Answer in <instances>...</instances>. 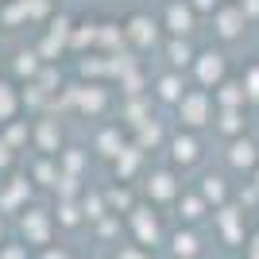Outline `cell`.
<instances>
[{"label":"cell","instance_id":"1","mask_svg":"<svg viewBox=\"0 0 259 259\" xmlns=\"http://www.w3.org/2000/svg\"><path fill=\"white\" fill-rule=\"evenodd\" d=\"M0 112H8V93L0 89Z\"/></svg>","mask_w":259,"mask_h":259},{"label":"cell","instance_id":"2","mask_svg":"<svg viewBox=\"0 0 259 259\" xmlns=\"http://www.w3.org/2000/svg\"><path fill=\"white\" fill-rule=\"evenodd\" d=\"M51 259H54V255H51Z\"/></svg>","mask_w":259,"mask_h":259}]
</instances>
